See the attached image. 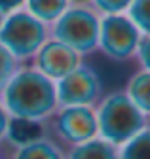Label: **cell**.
<instances>
[{
    "instance_id": "obj_1",
    "label": "cell",
    "mask_w": 150,
    "mask_h": 159,
    "mask_svg": "<svg viewBox=\"0 0 150 159\" xmlns=\"http://www.w3.org/2000/svg\"><path fill=\"white\" fill-rule=\"evenodd\" d=\"M4 104L13 117L40 121L57 106L55 85L36 70H21L12 76L4 87Z\"/></svg>"
},
{
    "instance_id": "obj_2",
    "label": "cell",
    "mask_w": 150,
    "mask_h": 159,
    "mask_svg": "<svg viewBox=\"0 0 150 159\" xmlns=\"http://www.w3.org/2000/svg\"><path fill=\"white\" fill-rule=\"evenodd\" d=\"M97 133L105 142L122 146L144 129V114L129 101L125 93L106 97L97 116Z\"/></svg>"
},
{
    "instance_id": "obj_3",
    "label": "cell",
    "mask_w": 150,
    "mask_h": 159,
    "mask_svg": "<svg viewBox=\"0 0 150 159\" xmlns=\"http://www.w3.org/2000/svg\"><path fill=\"white\" fill-rule=\"evenodd\" d=\"M46 38L42 21L27 11L12 13L0 25V46H4L13 57H30L40 49Z\"/></svg>"
},
{
    "instance_id": "obj_4",
    "label": "cell",
    "mask_w": 150,
    "mask_h": 159,
    "mask_svg": "<svg viewBox=\"0 0 150 159\" xmlns=\"http://www.w3.org/2000/svg\"><path fill=\"white\" fill-rule=\"evenodd\" d=\"M55 40L76 53H89L99 42V19L84 8L63 11L55 25Z\"/></svg>"
},
{
    "instance_id": "obj_5",
    "label": "cell",
    "mask_w": 150,
    "mask_h": 159,
    "mask_svg": "<svg viewBox=\"0 0 150 159\" xmlns=\"http://www.w3.org/2000/svg\"><path fill=\"white\" fill-rule=\"evenodd\" d=\"M141 42L137 27L129 17L124 15H106L99 21V42L103 53L114 61H124L137 51Z\"/></svg>"
},
{
    "instance_id": "obj_6",
    "label": "cell",
    "mask_w": 150,
    "mask_h": 159,
    "mask_svg": "<svg viewBox=\"0 0 150 159\" xmlns=\"http://www.w3.org/2000/svg\"><path fill=\"white\" fill-rule=\"evenodd\" d=\"M55 95H57V102L63 108L91 106L101 95V82L91 68L78 66L76 70L59 80Z\"/></svg>"
},
{
    "instance_id": "obj_7",
    "label": "cell",
    "mask_w": 150,
    "mask_h": 159,
    "mask_svg": "<svg viewBox=\"0 0 150 159\" xmlns=\"http://www.w3.org/2000/svg\"><path fill=\"white\" fill-rule=\"evenodd\" d=\"M57 134L70 146L84 144L97 134V119L93 110L87 106H68L63 108L55 119Z\"/></svg>"
},
{
    "instance_id": "obj_8",
    "label": "cell",
    "mask_w": 150,
    "mask_h": 159,
    "mask_svg": "<svg viewBox=\"0 0 150 159\" xmlns=\"http://www.w3.org/2000/svg\"><path fill=\"white\" fill-rule=\"evenodd\" d=\"M36 66L38 72L49 80H61L80 66V57L65 44L51 40L40 46L36 51Z\"/></svg>"
},
{
    "instance_id": "obj_9",
    "label": "cell",
    "mask_w": 150,
    "mask_h": 159,
    "mask_svg": "<svg viewBox=\"0 0 150 159\" xmlns=\"http://www.w3.org/2000/svg\"><path fill=\"white\" fill-rule=\"evenodd\" d=\"M8 140L15 146H27L32 144L36 140L44 138V127L40 121L36 119H27V117H12L8 119V127H6V134Z\"/></svg>"
},
{
    "instance_id": "obj_10",
    "label": "cell",
    "mask_w": 150,
    "mask_h": 159,
    "mask_svg": "<svg viewBox=\"0 0 150 159\" xmlns=\"http://www.w3.org/2000/svg\"><path fill=\"white\" fill-rule=\"evenodd\" d=\"M67 159H118L116 146L105 142L103 138H91V140L72 146Z\"/></svg>"
},
{
    "instance_id": "obj_11",
    "label": "cell",
    "mask_w": 150,
    "mask_h": 159,
    "mask_svg": "<svg viewBox=\"0 0 150 159\" xmlns=\"http://www.w3.org/2000/svg\"><path fill=\"white\" fill-rule=\"evenodd\" d=\"M125 95L143 114H150V72L143 70L131 78Z\"/></svg>"
},
{
    "instance_id": "obj_12",
    "label": "cell",
    "mask_w": 150,
    "mask_h": 159,
    "mask_svg": "<svg viewBox=\"0 0 150 159\" xmlns=\"http://www.w3.org/2000/svg\"><path fill=\"white\" fill-rule=\"evenodd\" d=\"M118 159H150V127H144L125 144H122Z\"/></svg>"
},
{
    "instance_id": "obj_13",
    "label": "cell",
    "mask_w": 150,
    "mask_h": 159,
    "mask_svg": "<svg viewBox=\"0 0 150 159\" xmlns=\"http://www.w3.org/2000/svg\"><path fill=\"white\" fill-rule=\"evenodd\" d=\"M30 15L38 21H55L67 8V0H27Z\"/></svg>"
},
{
    "instance_id": "obj_14",
    "label": "cell",
    "mask_w": 150,
    "mask_h": 159,
    "mask_svg": "<svg viewBox=\"0 0 150 159\" xmlns=\"http://www.w3.org/2000/svg\"><path fill=\"white\" fill-rule=\"evenodd\" d=\"M13 159H63V155L55 148V144L42 138V140H36L32 144L21 146L15 152Z\"/></svg>"
},
{
    "instance_id": "obj_15",
    "label": "cell",
    "mask_w": 150,
    "mask_h": 159,
    "mask_svg": "<svg viewBox=\"0 0 150 159\" xmlns=\"http://www.w3.org/2000/svg\"><path fill=\"white\" fill-rule=\"evenodd\" d=\"M129 19L137 30L150 36V0H133L129 4Z\"/></svg>"
},
{
    "instance_id": "obj_16",
    "label": "cell",
    "mask_w": 150,
    "mask_h": 159,
    "mask_svg": "<svg viewBox=\"0 0 150 159\" xmlns=\"http://www.w3.org/2000/svg\"><path fill=\"white\" fill-rule=\"evenodd\" d=\"M13 70H15V57L4 46H0V91H4L6 84L12 80Z\"/></svg>"
},
{
    "instance_id": "obj_17",
    "label": "cell",
    "mask_w": 150,
    "mask_h": 159,
    "mask_svg": "<svg viewBox=\"0 0 150 159\" xmlns=\"http://www.w3.org/2000/svg\"><path fill=\"white\" fill-rule=\"evenodd\" d=\"M131 2H133V0H93V4L108 15H118L120 11L129 8Z\"/></svg>"
},
{
    "instance_id": "obj_18",
    "label": "cell",
    "mask_w": 150,
    "mask_h": 159,
    "mask_svg": "<svg viewBox=\"0 0 150 159\" xmlns=\"http://www.w3.org/2000/svg\"><path fill=\"white\" fill-rule=\"evenodd\" d=\"M137 51H139V59H141V63H143L144 70L150 72V36L144 38L143 42H139Z\"/></svg>"
},
{
    "instance_id": "obj_19",
    "label": "cell",
    "mask_w": 150,
    "mask_h": 159,
    "mask_svg": "<svg viewBox=\"0 0 150 159\" xmlns=\"http://www.w3.org/2000/svg\"><path fill=\"white\" fill-rule=\"evenodd\" d=\"M23 0H0V13H8L12 10H15Z\"/></svg>"
},
{
    "instance_id": "obj_20",
    "label": "cell",
    "mask_w": 150,
    "mask_h": 159,
    "mask_svg": "<svg viewBox=\"0 0 150 159\" xmlns=\"http://www.w3.org/2000/svg\"><path fill=\"white\" fill-rule=\"evenodd\" d=\"M6 127H8V116L2 110V106H0V140H2L4 134H6Z\"/></svg>"
},
{
    "instance_id": "obj_21",
    "label": "cell",
    "mask_w": 150,
    "mask_h": 159,
    "mask_svg": "<svg viewBox=\"0 0 150 159\" xmlns=\"http://www.w3.org/2000/svg\"><path fill=\"white\" fill-rule=\"evenodd\" d=\"M0 25H2V13H0Z\"/></svg>"
}]
</instances>
